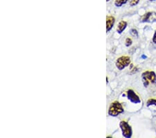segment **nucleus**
<instances>
[{
	"instance_id": "nucleus-7",
	"label": "nucleus",
	"mask_w": 156,
	"mask_h": 138,
	"mask_svg": "<svg viewBox=\"0 0 156 138\" xmlns=\"http://www.w3.org/2000/svg\"><path fill=\"white\" fill-rule=\"evenodd\" d=\"M127 27V22L124 21H122L119 22V24H118L117 28V33L122 34L123 32L124 31L126 28Z\"/></svg>"
},
{
	"instance_id": "nucleus-3",
	"label": "nucleus",
	"mask_w": 156,
	"mask_h": 138,
	"mask_svg": "<svg viewBox=\"0 0 156 138\" xmlns=\"http://www.w3.org/2000/svg\"><path fill=\"white\" fill-rule=\"evenodd\" d=\"M130 64V58L128 56H122L117 59L115 65L119 71L124 69Z\"/></svg>"
},
{
	"instance_id": "nucleus-11",
	"label": "nucleus",
	"mask_w": 156,
	"mask_h": 138,
	"mask_svg": "<svg viewBox=\"0 0 156 138\" xmlns=\"http://www.w3.org/2000/svg\"><path fill=\"white\" fill-rule=\"evenodd\" d=\"M133 43V41L131 39H130V38H127L126 39V41H125V44H126V46L127 47H129L132 45Z\"/></svg>"
},
{
	"instance_id": "nucleus-4",
	"label": "nucleus",
	"mask_w": 156,
	"mask_h": 138,
	"mask_svg": "<svg viewBox=\"0 0 156 138\" xmlns=\"http://www.w3.org/2000/svg\"><path fill=\"white\" fill-rule=\"evenodd\" d=\"M119 126L121 129H122L123 136L126 138L131 137L133 134L132 129L130 127V125L128 124V122L125 121H122L119 124Z\"/></svg>"
},
{
	"instance_id": "nucleus-1",
	"label": "nucleus",
	"mask_w": 156,
	"mask_h": 138,
	"mask_svg": "<svg viewBox=\"0 0 156 138\" xmlns=\"http://www.w3.org/2000/svg\"><path fill=\"white\" fill-rule=\"evenodd\" d=\"M124 110L122 105L118 101H114L110 105L108 110V114L111 117H117L124 112Z\"/></svg>"
},
{
	"instance_id": "nucleus-13",
	"label": "nucleus",
	"mask_w": 156,
	"mask_h": 138,
	"mask_svg": "<svg viewBox=\"0 0 156 138\" xmlns=\"http://www.w3.org/2000/svg\"><path fill=\"white\" fill-rule=\"evenodd\" d=\"M130 34H131V35H133V36H138V32L135 29H132L130 30Z\"/></svg>"
},
{
	"instance_id": "nucleus-9",
	"label": "nucleus",
	"mask_w": 156,
	"mask_h": 138,
	"mask_svg": "<svg viewBox=\"0 0 156 138\" xmlns=\"http://www.w3.org/2000/svg\"><path fill=\"white\" fill-rule=\"evenodd\" d=\"M128 0H115V6L117 7H121L123 5L127 3Z\"/></svg>"
},
{
	"instance_id": "nucleus-12",
	"label": "nucleus",
	"mask_w": 156,
	"mask_h": 138,
	"mask_svg": "<svg viewBox=\"0 0 156 138\" xmlns=\"http://www.w3.org/2000/svg\"><path fill=\"white\" fill-rule=\"evenodd\" d=\"M139 2H140V0H131L130 2V6H136L137 4H139Z\"/></svg>"
},
{
	"instance_id": "nucleus-5",
	"label": "nucleus",
	"mask_w": 156,
	"mask_h": 138,
	"mask_svg": "<svg viewBox=\"0 0 156 138\" xmlns=\"http://www.w3.org/2000/svg\"><path fill=\"white\" fill-rule=\"evenodd\" d=\"M128 99L135 104H138L141 103V100L138 95L132 89H128L127 91Z\"/></svg>"
},
{
	"instance_id": "nucleus-16",
	"label": "nucleus",
	"mask_w": 156,
	"mask_h": 138,
	"mask_svg": "<svg viewBox=\"0 0 156 138\" xmlns=\"http://www.w3.org/2000/svg\"><path fill=\"white\" fill-rule=\"evenodd\" d=\"M109 1H110V0H106V2H109Z\"/></svg>"
},
{
	"instance_id": "nucleus-8",
	"label": "nucleus",
	"mask_w": 156,
	"mask_h": 138,
	"mask_svg": "<svg viewBox=\"0 0 156 138\" xmlns=\"http://www.w3.org/2000/svg\"><path fill=\"white\" fill-rule=\"evenodd\" d=\"M153 13L152 12H148L146 13L144 16L142 17V22H151V19L152 20V17L153 16Z\"/></svg>"
},
{
	"instance_id": "nucleus-14",
	"label": "nucleus",
	"mask_w": 156,
	"mask_h": 138,
	"mask_svg": "<svg viewBox=\"0 0 156 138\" xmlns=\"http://www.w3.org/2000/svg\"><path fill=\"white\" fill-rule=\"evenodd\" d=\"M153 42L154 43L156 44V31L154 33V35H153Z\"/></svg>"
},
{
	"instance_id": "nucleus-2",
	"label": "nucleus",
	"mask_w": 156,
	"mask_h": 138,
	"mask_svg": "<svg viewBox=\"0 0 156 138\" xmlns=\"http://www.w3.org/2000/svg\"><path fill=\"white\" fill-rule=\"evenodd\" d=\"M142 77L145 87H147L150 83L156 84V75L155 72L151 71H147L143 73Z\"/></svg>"
},
{
	"instance_id": "nucleus-6",
	"label": "nucleus",
	"mask_w": 156,
	"mask_h": 138,
	"mask_svg": "<svg viewBox=\"0 0 156 138\" xmlns=\"http://www.w3.org/2000/svg\"><path fill=\"white\" fill-rule=\"evenodd\" d=\"M115 22V18L112 16H108L106 17V32H108L114 26Z\"/></svg>"
},
{
	"instance_id": "nucleus-10",
	"label": "nucleus",
	"mask_w": 156,
	"mask_h": 138,
	"mask_svg": "<svg viewBox=\"0 0 156 138\" xmlns=\"http://www.w3.org/2000/svg\"><path fill=\"white\" fill-rule=\"evenodd\" d=\"M147 107H149V106H151V105H155V106H156V99H150L147 101Z\"/></svg>"
},
{
	"instance_id": "nucleus-15",
	"label": "nucleus",
	"mask_w": 156,
	"mask_h": 138,
	"mask_svg": "<svg viewBox=\"0 0 156 138\" xmlns=\"http://www.w3.org/2000/svg\"><path fill=\"white\" fill-rule=\"evenodd\" d=\"M150 2H154V1H156V0H149Z\"/></svg>"
}]
</instances>
